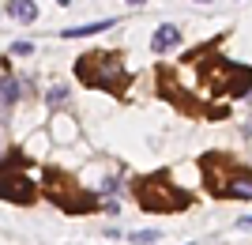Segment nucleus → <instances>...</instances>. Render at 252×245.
<instances>
[{
    "label": "nucleus",
    "mask_w": 252,
    "mask_h": 245,
    "mask_svg": "<svg viewBox=\"0 0 252 245\" xmlns=\"http://www.w3.org/2000/svg\"><path fill=\"white\" fill-rule=\"evenodd\" d=\"M181 204H185V196H181V192H155V185H147V192H143V208H151V211H155V208H181Z\"/></svg>",
    "instance_id": "1"
},
{
    "label": "nucleus",
    "mask_w": 252,
    "mask_h": 245,
    "mask_svg": "<svg viewBox=\"0 0 252 245\" xmlns=\"http://www.w3.org/2000/svg\"><path fill=\"white\" fill-rule=\"evenodd\" d=\"M177 42H181L177 27H158L155 38H151V49H155V53H166V49H173Z\"/></svg>",
    "instance_id": "2"
},
{
    "label": "nucleus",
    "mask_w": 252,
    "mask_h": 245,
    "mask_svg": "<svg viewBox=\"0 0 252 245\" xmlns=\"http://www.w3.org/2000/svg\"><path fill=\"white\" fill-rule=\"evenodd\" d=\"M94 83L98 87H121L125 83V68H121L117 61H102V75H98Z\"/></svg>",
    "instance_id": "3"
},
{
    "label": "nucleus",
    "mask_w": 252,
    "mask_h": 245,
    "mask_svg": "<svg viewBox=\"0 0 252 245\" xmlns=\"http://www.w3.org/2000/svg\"><path fill=\"white\" fill-rule=\"evenodd\" d=\"M226 192L241 196V200H252V174H233L230 181H226Z\"/></svg>",
    "instance_id": "4"
},
{
    "label": "nucleus",
    "mask_w": 252,
    "mask_h": 245,
    "mask_svg": "<svg viewBox=\"0 0 252 245\" xmlns=\"http://www.w3.org/2000/svg\"><path fill=\"white\" fill-rule=\"evenodd\" d=\"M8 15H11V19H19V23H34V19H38V8H34V0H11Z\"/></svg>",
    "instance_id": "5"
},
{
    "label": "nucleus",
    "mask_w": 252,
    "mask_h": 245,
    "mask_svg": "<svg viewBox=\"0 0 252 245\" xmlns=\"http://www.w3.org/2000/svg\"><path fill=\"white\" fill-rule=\"evenodd\" d=\"M113 19H98V23H87V27H72V31H64V38H83V34H98V31H109Z\"/></svg>",
    "instance_id": "6"
},
{
    "label": "nucleus",
    "mask_w": 252,
    "mask_h": 245,
    "mask_svg": "<svg viewBox=\"0 0 252 245\" xmlns=\"http://www.w3.org/2000/svg\"><path fill=\"white\" fill-rule=\"evenodd\" d=\"M15 98H19V83H15V79H11V72H8V64H4V109H8L11 102H15Z\"/></svg>",
    "instance_id": "7"
},
{
    "label": "nucleus",
    "mask_w": 252,
    "mask_h": 245,
    "mask_svg": "<svg viewBox=\"0 0 252 245\" xmlns=\"http://www.w3.org/2000/svg\"><path fill=\"white\" fill-rule=\"evenodd\" d=\"M132 242H136V245H147V242H158V230H139V234H132Z\"/></svg>",
    "instance_id": "8"
},
{
    "label": "nucleus",
    "mask_w": 252,
    "mask_h": 245,
    "mask_svg": "<svg viewBox=\"0 0 252 245\" xmlns=\"http://www.w3.org/2000/svg\"><path fill=\"white\" fill-rule=\"evenodd\" d=\"M45 98H49L53 106H61L64 98H68V87H53V91H49V95H45Z\"/></svg>",
    "instance_id": "9"
},
{
    "label": "nucleus",
    "mask_w": 252,
    "mask_h": 245,
    "mask_svg": "<svg viewBox=\"0 0 252 245\" xmlns=\"http://www.w3.org/2000/svg\"><path fill=\"white\" fill-rule=\"evenodd\" d=\"M237 226H241V230H252V215H249V219H241Z\"/></svg>",
    "instance_id": "10"
},
{
    "label": "nucleus",
    "mask_w": 252,
    "mask_h": 245,
    "mask_svg": "<svg viewBox=\"0 0 252 245\" xmlns=\"http://www.w3.org/2000/svg\"><path fill=\"white\" fill-rule=\"evenodd\" d=\"M128 4H132V8H139V4H147V0H128Z\"/></svg>",
    "instance_id": "11"
},
{
    "label": "nucleus",
    "mask_w": 252,
    "mask_h": 245,
    "mask_svg": "<svg viewBox=\"0 0 252 245\" xmlns=\"http://www.w3.org/2000/svg\"><path fill=\"white\" fill-rule=\"evenodd\" d=\"M57 4H72V0H57Z\"/></svg>",
    "instance_id": "12"
}]
</instances>
